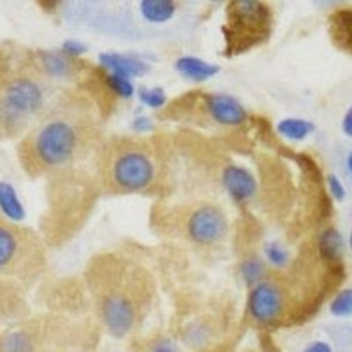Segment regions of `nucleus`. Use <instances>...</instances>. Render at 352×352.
I'll return each instance as SVG.
<instances>
[{"label": "nucleus", "instance_id": "nucleus-1", "mask_svg": "<svg viewBox=\"0 0 352 352\" xmlns=\"http://www.w3.org/2000/svg\"><path fill=\"white\" fill-rule=\"evenodd\" d=\"M97 109L87 92H67L53 99L18 144L25 171L43 176L94 155L104 138Z\"/></svg>", "mask_w": 352, "mask_h": 352}, {"label": "nucleus", "instance_id": "nucleus-2", "mask_svg": "<svg viewBox=\"0 0 352 352\" xmlns=\"http://www.w3.org/2000/svg\"><path fill=\"white\" fill-rule=\"evenodd\" d=\"M87 285L100 324L115 338L131 335L153 300V278L138 261L104 252L90 259Z\"/></svg>", "mask_w": 352, "mask_h": 352}, {"label": "nucleus", "instance_id": "nucleus-3", "mask_svg": "<svg viewBox=\"0 0 352 352\" xmlns=\"http://www.w3.org/2000/svg\"><path fill=\"white\" fill-rule=\"evenodd\" d=\"M94 157L97 182L106 194H148L162 180V155L148 136L102 138Z\"/></svg>", "mask_w": 352, "mask_h": 352}, {"label": "nucleus", "instance_id": "nucleus-4", "mask_svg": "<svg viewBox=\"0 0 352 352\" xmlns=\"http://www.w3.org/2000/svg\"><path fill=\"white\" fill-rule=\"evenodd\" d=\"M52 104V81L37 71L32 55L23 67L0 78V134L23 136Z\"/></svg>", "mask_w": 352, "mask_h": 352}, {"label": "nucleus", "instance_id": "nucleus-5", "mask_svg": "<svg viewBox=\"0 0 352 352\" xmlns=\"http://www.w3.org/2000/svg\"><path fill=\"white\" fill-rule=\"evenodd\" d=\"M46 268V250L34 231L0 215V276L30 285Z\"/></svg>", "mask_w": 352, "mask_h": 352}, {"label": "nucleus", "instance_id": "nucleus-6", "mask_svg": "<svg viewBox=\"0 0 352 352\" xmlns=\"http://www.w3.org/2000/svg\"><path fill=\"white\" fill-rule=\"evenodd\" d=\"M224 53L236 56L257 48L273 32V11L263 0H229L226 9Z\"/></svg>", "mask_w": 352, "mask_h": 352}, {"label": "nucleus", "instance_id": "nucleus-7", "mask_svg": "<svg viewBox=\"0 0 352 352\" xmlns=\"http://www.w3.org/2000/svg\"><path fill=\"white\" fill-rule=\"evenodd\" d=\"M166 118L213 124L219 127H240L248 120V111L234 96L194 90L164 109Z\"/></svg>", "mask_w": 352, "mask_h": 352}, {"label": "nucleus", "instance_id": "nucleus-8", "mask_svg": "<svg viewBox=\"0 0 352 352\" xmlns=\"http://www.w3.org/2000/svg\"><path fill=\"white\" fill-rule=\"evenodd\" d=\"M176 231L196 247H217L229 236L231 224L226 210L217 203H190L176 213Z\"/></svg>", "mask_w": 352, "mask_h": 352}, {"label": "nucleus", "instance_id": "nucleus-9", "mask_svg": "<svg viewBox=\"0 0 352 352\" xmlns=\"http://www.w3.org/2000/svg\"><path fill=\"white\" fill-rule=\"evenodd\" d=\"M245 314L261 328L276 326L289 314V287L282 276L268 275L248 289Z\"/></svg>", "mask_w": 352, "mask_h": 352}, {"label": "nucleus", "instance_id": "nucleus-10", "mask_svg": "<svg viewBox=\"0 0 352 352\" xmlns=\"http://www.w3.org/2000/svg\"><path fill=\"white\" fill-rule=\"evenodd\" d=\"M32 62L37 71L48 81L76 80L88 72V65L81 58H71L60 50H37L32 53Z\"/></svg>", "mask_w": 352, "mask_h": 352}, {"label": "nucleus", "instance_id": "nucleus-11", "mask_svg": "<svg viewBox=\"0 0 352 352\" xmlns=\"http://www.w3.org/2000/svg\"><path fill=\"white\" fill-rule=\"evenodd\" d=\"M220 184H222L226 192L229 194V197L240 206L252 203V199L259 192V184H257V178L254 176V173L245 168V166L236 164V162H231V164L222 169Z\"/></svg>", "mask_w": 352, "mask_h": 352}, {"label": "nucleus", "instance_id": "nucleus-12", "mask_svg": "<svg viewBox=\"0 0 352 352\" xmlns=\"http://www.w3.org/2000/svg\"><path fill=\"white\" fill-rule=\"evenodd\" d=\"M99 67L104 71L116 72L127 78H141L150 71V65L140 58L138 55H129V53H115L106 52L99 55Z\"/></svg>", "mask_w": 352, "mask_h": 352}, {"label": "nucleus", "instance_id": "nucleus-13", "mask_svg": "<svg viewBox=\"0 0 352 352\" xmlns=\"http://www.w3.org/2000/svg\"><path fill=\"white\" fill-rule=\"evenodd\" d=\"M328 32L336 48L352 55V8L335 9L329 14Z\"/></svg>", "mask_w": 352, "mask_h": 352}, {"label": "nucleus", "instance_id": "nucleus-14", "mask_svg": "<svg viewBox=\"0 0 352 352\" xmlns=\"http://www.w3.org/2000/svg\"><path fill=\"white\" fill-rule=\"evenodd\" d=\"M175 71L184 80L194 81V83H204V81L217 76L220 72V67L217 64H212V62L203 60L199 56L184 55L178 56L175 60Z\"/></svg>", "mask_w": 352, "mask_h": 352}, {"label": "nucleus", "instance_id": "nucleus-15", "mask_svg": "<svg viewBox=\"0 0 352 352\" xmlns=\"http://www.w3.org/2000/svg\"><path fill=\"white\" fill-rule=\"evenodd\" d=\"M176 0H140V14L152 25H164L176 14Z\"/></svg>", "mask_w": 352, "mask_h": 352}, {"label": "nucleus", "instance_id": "nucleus-16", "mask_svg": "<svg viewBox=\"0 0 352 352\" xmlns=\"http://www.w3.org/2000/svg\"><path fill=\"white\" fill-rule=\"evenodd\" d=\"M317 252L322 261L328 264L342 263V254H344V238L335 228H326L319 232L317 236Z\"/></svg>", "mask_w": 352, "mask_h": 352}, {"label": "nucleus", "instance_id": "nucleus-17", "mask_svg": "<svg viewBox=\"0 0 352 352\" xmlns=\"http://www.w3.org/2000/svg\"><path fill=\"white\" fill-rule=\"evenodd\" d=\"M238 273H240L245 287L250 289L270 275V266L261 254H248L238 264Z\"/></svg>", "mask_w": 352, "mask_h": 352}, {"label": "nucleus", "instance_id": "nucleus-18", "mask_svg": "<svg viewBox=\"0 0 352 352\" xmlns=\"http://www.w3.org/2000/svg\"><path fill=\"white\" fill-rule=\"evenodd\" d=\"M275 129L278 136L285 138V140L303 141L316 131V124L305 120V118H282L280 122H276Z\"/></svg>", "mask_w": 352, "mask_h": 352}, {"label": "nucleus", "instance_id": "nucleus-19", "mask_svg": "<svg viewBox=\"0 0 352 352\" xmlns=\"http://www.w3.org/2000/svg\"><path fill=\"white\" fill-rule=\"evenodd\" d=\"M0 215L11 222H18L25 215L16 190L8 182H0Z\"/></svg>", "mask_w": 352, "mask_h": 352}, {"label": "nucleus", "instance_id": "nucleus-20", "mask_svg": "<svg viewBox=\"0 0 352 352\" xmlns=\"http://www.w3.org/2000/svg\"><path fill=\"white\" fill-rule=\"evenodd\" d=\"M0 352H36V344L30 333L14 329L0 336Z\"/></svg>", "mask_w": 352, "mask_h": 352}, {"label": "nucleus", "instance_id": "nucleus-21", "mask_svg": "<svg viewBox=\"0 0 352 352\" xmlns=\"http://www.w3.org/2000/svg\"><path fill=\"white\" fill-rule=\"evenodd\" d=\"M213 329L206 320H194L185 328L184 331V342L188 347L199 349L206 347L210 340H212Z\"/></svg>", "mask_w": 352, "mask_h": 352}, {"label": "nucleus", "instance_id": "nucleus-22", "mask_svg": "<svg viewBox=\"0 0 352 352\" xmlns=\"http://www.w3.org/2000/svg\"><path fill=\"white\" fill-rule=\"evenodd\" d=\"M261 256H263V259L266 261L270 268L273 270H284L291 264V254L285 248V245L278 243L275 240L266 241L263 245V254Z\"/></svg>", "mask_w": 352, "mask_h": 352}, {"label": "nucleus", "instance_id": "nucleus-23", "mask_svg": "<svg viewBox=\"0 0 352 352\" xmlns=\"http://www.w3.org/2000/svg\"><path fill=\"white\" fill-rule=\"evenodd\" d=\"M136 97L144 108L164 109L168 106L164 88L160 87H141L136 90Z\"/></svg>", "mask_w": 352, "mask_h": 352}, {"label": "nucleus", "instance_id": "nucleus-24", "mask_svg": "<svg viewBox=\"0 0 352 352\" xmlns=\"http://www.w3.org/2000/svg\"><path fill=\"white\" fill-rule=\"evenodd\" d=\"M329 312L335 317H349L352 314V289H342L336 292L329 303Z\"/></svg>", "mask_w": 352, "mask_h": 352}, {"label": "nucleus", "instance_id": "nucleus-25", "mask_svg": "<svg viewBox=\"0 0 352 352\" xmlns=\"http://www.w3.org/2000/svg\"><path fill=\"white\" fill-rule=\"evenodd\" d=\"M146 352H180V345L171 336L157 335L146 344Z\"/></svg>", "mask_w": 352, "mask_h": 352}, {"label": "nucleus", "instance_id": "nucleus-26", "mask_svg": "<svg viewBox=\"0 0 352 352\" xmlns=\"http://www.w3.org/2000/svg\"><path fill=\"white\" fill-rule=\"evenodd\" d=\"M58 50L71 58H81L88 52V46L78 39H65Z\"/></svg>", "mask_w": 352, "mask_h": 352}, {"label": "nucleus", "instance_id": "nucleus-27", "mask_svg": "<svg viewBox=\"0 0 352 352\" xmlns=\"http://www.w3.org/2000/svg\"><path fill=\"white\" fill-rule=\"evenodd\" d=\"M326 184H328V192L329 196L335 201H344L347 196V190H345L344 184L336 175H328L326 176Z\"/></svg>", "mask_w": 352, "mask_h": 352}, {"label": "nucleus", "instance_id": "nucleus-28", "mask_svg": "<svg viewBox=\"0 0 352 352\" xmlns=\"http://www.w3.org/2000/svg\"><path fill=\"white\" fill-rule=\"evenodd\" d=\"M153 129H155V125H153V118H150V116L146 115H140L132 120V131H134V134L148 136Z\"/></svg>", "mask_w": 352, "mask_h": 352}, {"label": "nucleus", "instance_id": "nucleus-29", "mask_svg": "<svg viewBox=\"0 0 352 352\" xmlns=\"http://www.w3.org/2000/svg\"><path fill=\"white\" fill-rule=\"evenodd\" d=\"M303 352H333V349L328 342L316 340V342H310V344L303 349Z\"/></svg>", "mask_w": 352, "mask_h": 352}, {"label": "nucleus", "instance_id": "nucleus-30", "mask_svg": "<svg viewBox=\"0 0 352 352\" xmlns=\"http://www.w3.org/2000/svg\"><path fill=\"white\" fill-rule=\"evenodd\" d=\"M342 131H344L345 136L352 138V106L344 115V120H342Z\"/></svg>", "mask_w": 352, "mask_h": 352}, {"label": "nucleus", "instance_id": "nucleus-31", "mask_svg": "<svg viewBox=\"0 0 352 352\" xmlns=\"http://www.w3.org/2000/svg\"><path fill=\"white\" fill-rule=\"evenodd\" d=\"M37 4H39L41 8L44 9V11L53 12L56 8H58V4H60V0H37Z\"/></svg>", "mask_w": 352, "mask_h": 352}, {"label": "nucleus", "instance_id": "nucleus-32", "mask_svg": "<svg viewBox=\"0 0 352 352\" xmlns=\"http://www.w3.org/2000/svg\"><path fill=\"white\" fill-rule=\"evenodd\" d=\"M347 169H349V173L352 175V152L347 155Z\"/></svg>", "mask_w": 352, "mask_h": 352}, {"label": "nucleus", "instance_id": "nucleus-33", "mask_svg": "<svg viewBox=\"0 0 352 352\" xmlns=\"http://www.w3.org/2000/svg\"><path fill=\"white\" fill-rule=\"evenodd\" d=\"M349 247H351V252H352V232L349 234Z\"/></svg>", "mask_w": 352, "mask_h": 352}, {"label": "nucleus", "instance_id": "nucleus-34", "mask_svg": "<svg viewBox=\"0 0 352 352\" xmlns=\"http://www.w3.org/2000/svg\"><path fill=\"white\" fill-rule=\"evenodd\" d=\"M210 2H222V0H210Z\"/></svg>", "mask_w": 352, "mask_h": 352}, {"label": "nucleus", "instance_id": "nucleus-35", "mask_svg": "<svg viewBox=\"0 0 352 352\" xmlns=\"http://www.w3.org/2000/svg\"><path fill=\"white\" fill-rule=\"evenodd\" d=\"M199 352H212V351H199Z\"/></svg>", "mask_w": 352, "mask_h": 352}]
</instances>
